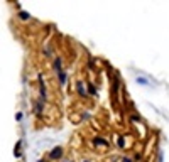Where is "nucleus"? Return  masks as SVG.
Returning <instances> with one entry per match:
<instances>
[{
  "mask_svg": "<svg viewBox=\"0 0 169 162\" xmlns=\"http://www.w3.org/2000/svg\"><path fill=\"white\" fill-rule=\"evenodd\" d=\"M61 155H63V149H61V147L52 149V152H51V159H59Z\"/></svg>",
  "mask_w": 169,
  "mask_h": 162,
  "instance_id": "nucleus-1",
  "label": "nucleus"
},
{
  "mask_svg": "<svg viewBox=\"0 0 169 162\" xmlns=\"http://www.w3.org/2000/svg\"><path fill=\"white\" fill-rule=\"evenodd\" d=\"M59 74V81H61V85H64L66 83V73L64 71H61V69H59V71H56Z\"/></svg>",
  "mask_w": 169,
  "mask_h": 162,
  "instance_id": "nucleus-2",
  "label": "nucleus"
},
{
  "mask_svg": "<svg viewBox=\"0 0 169 162\" xmlns=\"http://www.w3.org/2000/svg\"><path fill=\"white\" fill-rule=\"evenodd\" d=\"M78 91H80V95H84V90H83V86H81V83H78Z\"/></svg>",
  "mask_w": 169,
  "mask_h": 162,
  "instance_id": "nucleus-3",
  "label": "nucleus"
},
{
  "mask_svg": "<svg viewBox=\"0 0 169 162\" xmlns=\"http://www.w3.org/2000/svg\"><path fill=\"white\" fill-rule=\"evenodd\" d=\"M20 19H24V20H26V19H29V15H27V12H20Z\"/></svg>",
  "mask_w": 169,
  "mask_h": 162,
  "instance_id": "nucleus-4",
  "label": "nucleus"
},
{
  "mask_svg": "<svg viewBox=\"0 0 169 162\" xmlns=\"http://www.w3.org/2000/svg\"><path fill=\"white\" fill-rule=\"evenodd\" d=\"M90 93H92V95H96V90H95V86H93V85H90Z\"/></svg>",
  "mask_w": 169,
  "mask_h": 162,
  "instance_id": "nucleus-5",
  "label": "nucleus"
},
{
  "mask_svg": "<svg viewBox=\"0 0 169 162\" xmlns=\"http://www.w3.org/2000/svg\"><path fill=\"white\" fill-rule=\"evenodd\" d=\"M39 162H42V160H39Z\"/></svg>",
  "mask_w": 169,
  "mask_h": 162,
  "instance_id": "nucleus-6",
  "label": "nucleus"
},
{
  "mask_svg": "<svg viewBox=\"0 0 169 162\" xmlns=\"http://www.w3.org/2000/svg\"><path fill=\"white\" fill-rule=\"evenodd\" d=\"M86 162H88V160H86Z\"/></svg>",
  "mask_w": 169,
  "mask_h": 162,
  "instance_id": "nucleus-7",
  "label": "nucleus"
}]
</instances>
